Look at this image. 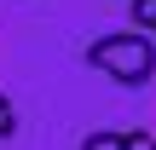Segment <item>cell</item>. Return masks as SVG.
Wrapping results in <instances>:
<instances>
[{"instance_id": "obj_1", "label": "cell", "mask_w": 156, "mask_h": 150, "mask_svg": "<svg viewBox=\"0 0 156 150\" xmlns=\"http://www.w3.org/2000/svg\"><path fill=\"white\" fill-rule=\"evenodd\" d=\"M87 64L104 69L116 87H151V75H156V35H145V29H110V35H98L87 46Z\"/></svg>"}, {"instance_id": "obj_2", "label": "cell", "mask_w": 156, "mask_h": 150, "mask_svg": "<svg viewBox=\"0 0 156 150\" xmlns=\"http://www.w3.org/2000/svg\"><path fill=\"white\" fill-rule=\"evenodd\" d=\"M17 133V110H12V98L0 92V139H12Z\"/></svg>"}, {"instance_id": "obj_3", "label": "cell", "mask_w": 156, "mask_h": 150, "mask_svg": "<svg viewBox=\"0 0 156 150\" xmlns=\"http://www.w3.org/2000/svg\"><path fill=\"white\" fill-rule=\"evenodd\" d=\"M145 35H156V23H151V29H145Z\"/></svg>"}]
</instances>
